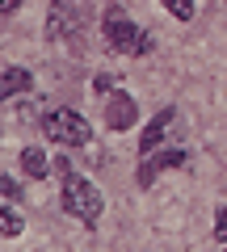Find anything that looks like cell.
<instances>
[{
  "label": "cell",
  "mask_w": 227,
  "mask_h": 252,
  "mask_svg": "<svg viewBox=\"0 0 227 252\" xmlns=\"http://www.w3.org/2000/svg\"><path fill=\"white\" fill-rule=\"evenodd\" d=\"M64 210L72 219H80V223H97L101 219V206H105V202H101V189L97 185H89V181H80V177H67L64 181Z\"/></svg>",
  "instance_id": "6da1fadb"
},
{
  "label": "cell",
  "mask_w": 227,
  "mask_h": 252,
  "mask_svg": "<svg viewBox=\"0 0 227 252\" xmlns=\"http://www.w3.org/2000/svg\"><path fill=\"white\" fill-rule=\"evenodd\" d=\"M46 135L55 139V143H64V147H84L89 143V122H84L76 109H55L51 118H46Z\"/></svg>",
  "instance_id": "7a4b0ae2"
},
{
  "label": "cell",
  "mask_w": 227,
  "mask_h": 252,
  "mask_svg": "<svg viewBox=\"0 0 227 252\" xmlns=\"http://www.w3.org/2000/svg\"><path fill=\"white\" fill-rule=\"evenodd\" d=\"M105 38H109V46L114 51H122V55H147V34H139L135 30V21H127L118 9L114 13H105Z\"/></svg>",
  "instance_id": "3957f363"
},
{
  "label": "cell",
  "mask_w": 227,
  "mask_h": 252,
  "mask_svg": "<svg viewBox=\"0 0 227 252\" xmlns=\"http://www.w3.org/2000/svg\"><path fill=\"white\" fill-rule=\"evenodd\" d=\"M105 122H109V130H130V126L139 122L135 101H130L127 93H109L105 97Z\"/></svg>",
  "instance_id": "277c9868"
},
{
  "label": "cell",
  "mask_w": 227,
  "mask_h": 252,
  "mask_svg": "<svg viewBox=\"0 0 227 252\" xmlns=\"http://www.w3.org/2000/svg\"><path fill=\"white\" fill-rule=\"evenodd\" d=\"M181 164H185V152H181V147H168V152H156L152 160H143V164H139L135 181H139V185L147 189V185H152V181L160 177L164 168H181Z\"/></svg>",
  "instance_id": "5b68a950"
},
{
  "label": "cell",
  "mask_w": 227,
  "mask_h": 252,
  "mask_svg": "<svg viewBox=\"0 0 227 252\" xmlns=\"http://www.w3.org/2000/svg\"><path fill=\"white\" fill-rule=\"evenodd\" d=\"M168 126H173V109H160V114L147 122V130H143V139H139V152L143 156H152L156 147H160V139L168 135Z\"/></svg>",
  "instance_id": "8992f818"
},
{
  "label": "cell",
  "mask_w": 227,
  "mask_h": 252,
  "mask_svg": "<svg viewBox=\"0 0 227 252\" xmlns=\"http://www.w3.org/2000/svg\"><path fill=\"white\" fill-rule=\"evenodd\" d=\"M0 89H4V101H9V97H17V93H30V89H34V80H30L26 67H4Z\"/></svg>",
  "instance_id": "52a82bcc"
},
{
  "label": "cell",
  "mask_w": 227,
  "mask_h": 252,
  "mask_svg": "<svg viewBox=\"0 0 227 252\" xmlns=\"http://www.w3.org/2000/svg\"><path fill=\"white\" fill-rule=\"evenodd\" d=\"M21 168H26V177L42 181V177H46V156H42V147H26V152H21Z\"/></svg>",
  "instance_id": "ba28073f"
},
{
  "label": "cell",
  "mask_w": 227,
  "mask_h": 252,
  "mask_svg": "<svg viewBox=\"0 0 227 252\" xmlns=\"http://www.w3.org/2000/svg\"><path fill=\"white\" fill-rule=\"evenodd\" d=\"M72 30V21H67V4L64 0H55V9H51V34H67Z\"/></svg>",
  "instance_id": "9c48e42d"
},
{
  "label": "cell",
  "mask_w": 227,
  "mask_h": 252,
  "mask_svg": "<svg viewBox=\"0 0 227 252\" xmlns=\"http://www.w3.org/2000/svg\"><path fill=\"white\" fill-rule=\"evenodd\" d=\"M21 215H13L9 206H4V215H0V231H4V240H13V235H21Z\"/></svg>",
  "instance_id": "30bf717a"
},
{
  "label": "cell",
  "mask_w": 227,
  "mask_h": 252,
  "mask_svg": "<svg viewBox=\"0 0 227 252\" xmlns=\"http://www.w3.org/2000/svg\"><path fill=\"white\" fill-rule=\"evenodd\" d=\"M164 9L173 13L177 21H190L194 17V0H164Z\"/></svg>",
  "instance_id": "8fae6325"
},
{
  "label": "cell",
  "mask_w": 227,
  "mask_h": 252,
  "mask_svg": "<svg viewBox=\"0 0 227 252\" xmlns=\"http://www.w3.org/2000/svg\"><path fill=\"white\" fill-rule=\"evenodd\" d=\"M0 193H4V202L21 198V189H17V181H13V177H0Z\"/></svg>",
  "instance_id": "7c38bea8"
},
{
  "label": "cell",
  "mask_w": 227,
  "mask_h": 252,
  "mask_svg": "<svg viewBox=\"0 0 227 252\" xmlns=\"http://www.w3.org/2000/svg\"><path fill=\"white\" fill-rule=\"evenodd\" d=\"M215 240H223V244H227V206L215 215Z\"/></svg>",
  "instance_id": "4fadbf2b"
},
{
  "label": "cell",
  "mask_w": 227,
  "mask_h": 252,
  "mask_svg": "<svg viewBox=\"0 0 227 252\" xmlns=\"http://www.w3.org/2000/svg\"><path fill=\"white\" fill-rule=\"evenodd\" d=\"M93 89H97V93H114V84H109V76H97V80H93Z\"/></svg>",
  "instance_id": "5bb4252c"
},
{
  "label": "cell",
  "mask_w": 227,
  "mask_h": 252,
  "mask_svg": "<svg viewBox=\"0 0 227 252\" xmlns=\"http://www.w3.org/2000/svg\"><path fill=\"white\" fill-rule=\"evenodd\" d=\"M17 4H21V0H0V13H4V17H9V13L17 9Z\"/></svg>",
  "instance_id": "9a60e30c"
}]
</instances>
